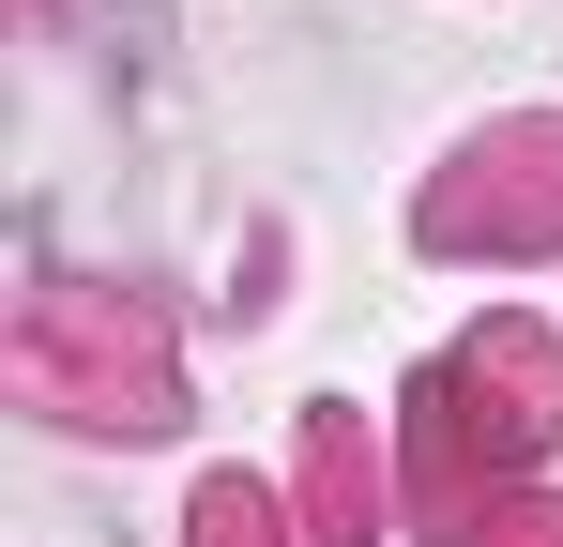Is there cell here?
<instances>
[{
    "mask_svg": "<svg viewBox=\"0 0 563 547\" xmlns=\"http://www.w3.org/2000/svg\"><path fill=\"white\" fill-rule=\"evenodd\" d=\"M198 547H289V533H275L260 487H213V502H198Z\"/></svg>",
    "mask_w": 563,
    "mask_h": 547,
    "instance_id": "6da1fadb",
    "label": "cell"
},
{
    "mask_svg": "<svg viewBox=\"0 0 563 547\" xmlns=\"http://www.w3.org/2000/svg\"><path fill=\"white\" fill-rule=\"evenodd\" d=\"M487 547H563V517H503V533H487Z\"/></svg>",
    "mask_w": 563,
    "mask_h": 547,
    "instance_id": "7a4b0ae2",
    "label": "cell"
}]
</instances>
